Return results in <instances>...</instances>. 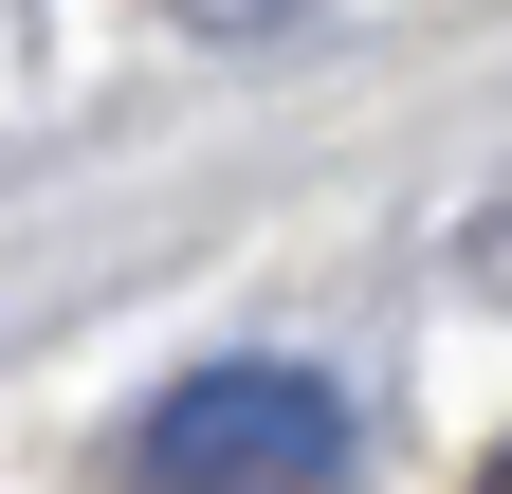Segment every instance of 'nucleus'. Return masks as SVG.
<instances>
[{
    "instance_id": "obj_1",
    "label": "nucleus",
    "mask_w": 512,
    "mask_h": 494,
    "mask_svg": "<svg viewBox=\"0 0 512 494\" xmlns=\"http://www.w3.org/2000/svg\"><path fill=\"white\" fill-rule=\"evenodd\" d=\"M128 476L147 494H348V403L311 366H202L147 403Z\"/></svg>"
},
{
    "instance_id": "obj_2",
    "label": "nucleus",
    "mask_w": 512,
    "mask_h": 494,
    "mask_svg": "<svg viewBox=\"0 0 512 494\" xmlns=\"http://www.w3.org/2000/svg\"><path fill=\"white\" fill-rule=\"evenodd\" d=\"M183 19H293V0H183Z\"/></svg>"
}]
</instances>
